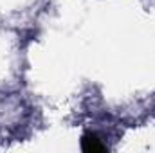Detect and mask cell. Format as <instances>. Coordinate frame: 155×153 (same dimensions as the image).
I'll return each mask as SVG.
<instances>
[{
	"mask_svg": "<svg viewBox=\"0 0 155 153\" xmlns=\"http://www.w3.org/2000/svg\"><path fill=\"white\" fill-rule=\"evenodd\" d=\"M81 148L87 153H97V151H107V146L101 142V139L96 133H85L81 139Z\"/></svg>",
	"mask_w": 155,
	"mask_h": 153,
	"instance_id": "1",
	"label": "cell"
}]
</instances>
